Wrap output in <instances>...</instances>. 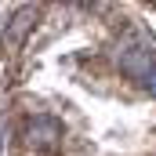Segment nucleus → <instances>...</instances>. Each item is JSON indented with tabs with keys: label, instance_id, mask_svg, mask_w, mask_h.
Returning a JSON list of instances; mask_svg holds the SVG:
<instances>
[{
	"label": "nucleus",
	"instance_id": "obj_1",
	"mask_svg": "<svg viewBox=\"0 0 156 156\" xmlns=\"http://www.w3.org/2000/svg\"><path fill=\"white\" fill-rule=\"evenodd\" d=\"M22 142L29 149H55L62 142V127L55 116H29L22 127Z\"/></svg>",
	"mask_w": 156,
	"mask_h": 156
},
{
	"label": "nucleus",
	"instance_id": "obj_2",
	"mask_svg": "<svg viewBox=\"0 0 156 156\" xmlns=\"http://www.w3.org/2000/svg\"><path fill=\"white\" fill-rule=\"evenodd\" d=\"M120 69L131 80H142L145 83V76L156 69V55L149 47H142V44H123L120 47Z\"/></svg>",
	"mask_w": 156,
	"mask_h": 156
},
{
	"label": "nucleus",
	"instance_id": "obj_3",
	"mask_svg": "<svg viewBox=\"0 0 156 156\" xmlns=\"http://www.w3.org/2000/svg\"><path fill=\"white\" fill-rule=\"evenodd\" d=\"M40 11L37 7H18L15 15H11V22H7V47H18L22 40L33 33V26H37Z\"/></svg>",
	"mask_w": 156,
	"mask_h": 156
},
{
	"label": "nucleus",
	"instance_id": "obj_4",
	"mask_svg": "<svg viewBox=\"0 0 156 156\" xmlns=\"http://www.w3.org/2000/svg\"><path fill=\"white\" fill-rule=\"evenodd\" d=\"M145 87H149V91H153V94H156V69H153V73H149V76H145Z\"/></svg>",
	"mask_w": 156,
	"mask_h": 156
}]
</instances>
